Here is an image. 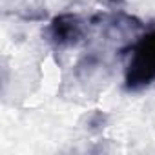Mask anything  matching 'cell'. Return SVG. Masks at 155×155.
I'll use <instances>...</instances> for the list:
<instances>
[{"mask_svg":"<svg viewBox=\"0 0 155 155\" xmlns=\"http://www.w3.org/2000/svg\"><path fill=\"white\" fill-rule=\"evenodd\" d=\"M130 51L124 69V88L128 91H140L155 82V29L142 33Z\"/></svg>","mask_w":155,"mask_h":155,"instance_id":"1","label":"cell"},{"mask_svg":"<svg viewBox=\"0 0 155 155\" xmlns=\"http://www.w3.org/2000/svg\"><path fill=\"white\" fill-rule=\"evenodd\" d=\"M46 37L55 48H73L84 38V22L75 13H60L49 20Z\"/></svg>","mask_w":155,"mask_h":155,"instance_id":"2","label":"cell"}]
</instances>
